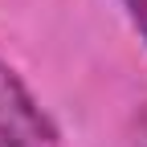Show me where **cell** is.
Instances as JSON below:
<instances>
[{"mask_svg": "<svg viewBox=\"0 0 147 147\" xmlns=\"http://www.w3.org/2000/svg\"><path fill=\"white\" fill-rule=\"evenodd\" d=\"M0 143L4 147H57V123L29 94L8 61H0Z\"/></svg>", "mask_w": 147, "mask_h": 147, "instance_id": "obj_1", "label": "cell"}, {"mask_svg": "<svg viewBox=\"0 0 147 147\" xmlns=\"http://www.w3.org/2000/svg\"><path fill=\"white\" fill-rule=\"evenodd\" d=\"M123 8H127V21L135 25L139 41L147 45V0H123Z\"/></svg>", "mask_w": 147, "mask_h": 147, "instance_id": "obj_2", "label": "cell"}, {"mask_svg": "<svg viewBox=\"0 0 147 147\" xmlns=\"http://www.w3.org/2000/svg\"><path fill=\"white\" fill-rule=\"evenodd\" d=\"M0 147H4V143H0Z\"/></svg>", "mask_w": 147, "mask_h": 147, "instance_id": "obj_3", "label": "cell"}]
</instances>
